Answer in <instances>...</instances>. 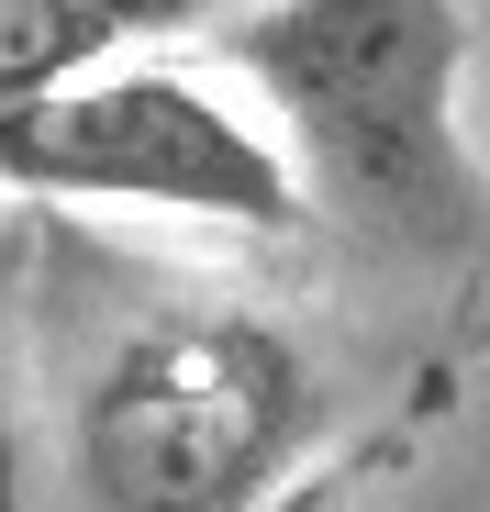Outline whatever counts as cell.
I'll list each match as a JSON object with an SVG mask.
<instances>
[{
	"label": "cell",
	"mask_w": 490,
	"mask_h": 512,
	"mask_svg": "<svg viewBox=\"0 0 490 512\" xmlns=\"http://www.w3.org/2000/svg\"><path fill=\"white\" fill-rule=\"evenodd\" d=\"M312 446V368L245 301L145 312L78 390V479L112 512H257Z\"/></svg>",
	"instance_id": "obj_2"
},
{
	"label": "cell",
	"mask_w": 490,
	"mask_h": 512,
	"mask_svg": "<svg viewBox=\"0 0 490 512\" xmlns=\"http://www.w3.org/2000/svg\"><path fill=\"white\" fill-rule=\"evenodd\" d=\"M223 12H245V0H90V23H101L112 56H145V45H168V34H201Z\"/></svg>",
	"instance_id": "obj_4"
},
{
	"label": "cell",
	"mask_w": 490,
	"mask_h": 512,
	"mask_svg": "<svg viewBox=\"0 0 490 512\" xmlns=\"http://www.w3.org/2000/svg\"><path fill=\"white\" fill-rule=\"evenodd\" d=\"M212 67L257 90L301 201L346 234L390 256H468L490 234V190L457 123V0H245L212 34Z\"/></svg>",
	"instance_id": "obj_1"
},
{
	"label": "cell",
	"mask_w": 490,
	"mask_h": 512,
	"mask_svg": "<svg viewBox=\"0 0 490 512\" xmlns=\"http://www.w3.org/2000/svg\"><path fill=\"white\" fill-rule=\"evenodd\" d=\"M0 201L67 212H168L223 234H301L312 201L268 123L223 112L168 56H101L0 112Z\"/></svg>",
	"instance_id": "obj_3"
},
{
	"label": "cell",
	"mask_w": 490,
	"mask_h": 512,
	"mask_svg": "<svg viewBox=\"0 0 490 512\" xmlns=\"http://www.w3.org/2000/svg\"><path fill=\"white\" fill-rule=\"evenodd\" d=\"M0 512H23V457H12V401H0Z\"/></svg>",
	"instance_id": "obj_5"
}]
</instances>
